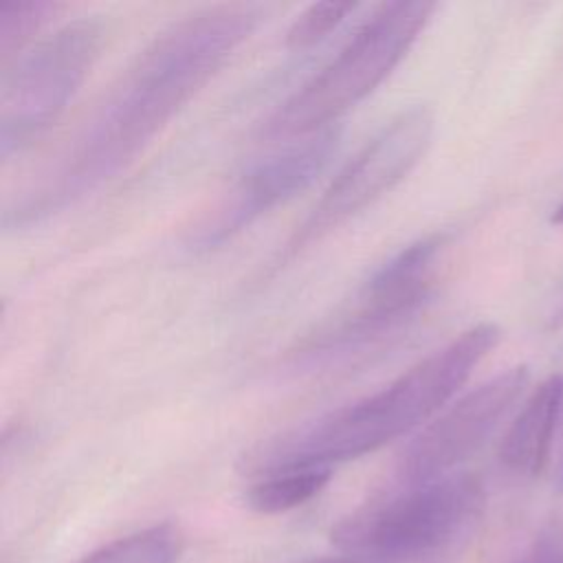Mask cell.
<instances>
[{
	"label": "cell",
	"instance_id": "6da1fadb",
	"mask_svg": "<svg viewBox=\"0 0 563 563\" xmlns=\"http://www.w3.org/2000/svg\"><path fill=\"white\" fill-rule=\"evenodd\" d=\"M257 4H213L165 26L128 66L55 167L4 209L7 231L40 224L121 174L260 26Z\"/></svg>",
	"mask_w": 563,
	"mask_h": 563
},
{
	"label": "cell",
	"instance_id": "7a4b0ae2",
	"mask_svg": "<svg viewBox=\"0 0 563 563\" xmlns=\"http://www.w3.org/2000/svg\"><path fill=\"white\" fill-rule=\"evenodd\" d=\"M499 336L495 323L471 325L378 391L262 442L244 457L246 471L260 477L299 466L332 468L420 429L462 389Z\"/></svg>",
	"mask_w": 563,
	"mask_h": 563
},
{
	"label": "cell",
	"instance_id": "3957f363",
	"mask_svg": "<svg viewBox=\"0 0 563 563\" xmlns=\"http://www.w3.org/2000/svg\"><path fill=\"white\" fill-rule=\"evenodd\" d=\"M484 510L482 482L471 473L398 486L345 515L332 543L376 563H405L433 554H460Z\"/></svg>",
	"mask_w": 563,
	"mask_h": 563
},
{
	"label": "cell",
	"instance_id": "277c9868",
	"mask_svg": "<svg viewBox=\"0 0 563 563\" xmlns=\"http://www.w3.org/2000/svg\"><path fill=\"white\" fill-rule=\"evenodd\" d=\"M435 7V2L380 4L321 70L268 114L260 134L290 139L332 128L402 62Z\"/></svg>",
	"mask_w": 563,
	"mask_h": 563
},
{
	"label": "cell",
	"instance_id": "5b68a950",
	"mask_svg": "<svg viewBox=\"0 0 563 563\" xmlns=\"http://www.w3.org/2000/svg\"><path fill=\"white\" fill-rule=\"evenodd\" d=\"M103 44L97 18L73 20L4 66L0 86V156L31 147L66 110Z\"/></svg>",
	"mask_w": 563,
	"mask_h": 563
},
{
	"label": "cell",
	"instance_id": "8992f818",
	"mask_svg": "<svg viewBox=\"0 0 563 563\" xmlns=\"http://www.w3.org/2000/svg\"><path fill=\"white\" fill-rule=\"evenodd\" d=\"M444 235L420 238L385 260L363 284L352 310L328 323L297 350L301 365H328L361 354L405 328L424 308Z\"/></svg>",
	"mask_w": 563,
	"mask_h": 563
},
{
	"label": "cell",
	"instance_id": "52a82bcc",
	"mask_svg": "<svg viewBox=\"0 0 563 563\" xmlns=\"http://www.w3.org/2000/svg\"><path fill=\"white\" fill-rule=\"evenodd\" d=\"M433 128V112L424 103L409 106L391 117L330 180L321 198L286 242L284 260H292L306 246L391 191L424 156Z\"/></svg>",
	"mask_w": 563,
	"mask_h": 563
},
{
	"label": "cell",
	"instance_id": "ba28073f",
	"mask_svg": "<svg viewBox=\"0 0 563 563\" xmlns=\"http://www.w3.org/2000/svg\"><path fill=\"white\" fill-rule=\"evenodd\" d=\"M528 367H510L473 387L427 422L396 460L398 486L429 484L455 473L495 433L528 385Z\"/></svg>",
	"mask_w": 563,
	"mask_h": 563
},
{
	"label": "cell",
	"instance_id": "9c48e42d",
	"mask_svg": "<svg viewBox=\"0 0 563 563\" xmlns=\"http://www.w3.org/2000/svg\"><path fill=\"white\" fill-rule=\"evenodd\" d=\"M336 145L339 128L332 125L251 165L213 211L198 222L187 246L196 253L213 251L240 235L262 216L310 187L330 163Z\"/></svg>",
	"mask_w": 563,
	"mask_h": 563
},
{
	"label": "cell",
	"instance_id": "30bf717a",
	"mask_svg": "<svg viewBox=\"0 0 563 563\" xmlns=\"http://www.w3.org/2000/svg\"><path fill=\"white\" fill-rule=\"evenodd\" d=\"M561 409L563 376L554 374L539 383L510 422L499 446V462L517 475H539L548 462Z\"/></svg>",
	"mask_w": 563,
	"mask_h": 563
},
{
	"label": "cell",
	"instance_id": "8fae6325",
	"mask_svg": "<svg viewBox=\"0 0 563 563\" xmlns=\"http://www.w3.org/2000/svg\"><path fill=\"white\" fill-rule=\"evenodd\" d=\"M332 477V468L299 466L260 475L246 490V504L260 515H279L317 497Z\"/></svg>",
	"mask_w": 563,
	"mask_h": 563
},
{
	"label": "cell",
	"instance_id": "7c38bea8",
	"mask_svg": "<svg viewBox=\"0 0 563 563\" xmlns=\"http://www.w3.org/2000/svg\"><path fill=\"white\" fill-rule=\"evenodd\" d=\"M183 534L178 526L163 521L119 537L84 556L79 563H178Z\"/></svg>",
	"mask_w": 563,
	"mask_h": 563
},
{
	"label": "cell",
	"instance_id": "4fadbf2b",
	"mask_svg": "<svg viewBox=\"0 0 563 563\" xmlns=\"http://www.w3.org/2000/svg\"><path fill=\"white\" fill-rule=\"evenodd\" d=\"M59 2L20 0L0 4V59L2 68L18 59V53L57 13Z\"/></svg>",
	"mask_w": 563,
	"mask_h": 563
},
{
	"label": "cell",
	"instance_id": "5bb4252c",
	"mask_svg": "<svg viewBox=\"0 0 563 563\" xmlns=\"http://www.w3.org/2000/svg\"><path fill=\"white\" fill-rule=\"evenodd\" d=\"M356 9L354 2H317L306 7L290 24L286 33V46L292 51L310 48L334 31L347 13Z\"/></svg>",
	"mask_w": 563,
	"mask_h": 563
},
{
	"label": "cell",
	"instance_id": "9a60e30c",
	"mask_svg": "<svg viewBox=\"0 0 563 563\" xmlns=\"http://www.w3.org/2000/svg\"><path fill=\"white\" fill-rule=\"evenodd\" d=\"M510 563H563V521H554L539 530Z\"/></svg>",
	"mask_w": 563,
	"mask_h": 563
},
{
	"label": "cell",
	"instance_id": "2e32d148",
	"mask_svg": "<svg viewBox=\"0 0 563 563\" xmlns=\"http://www.w3.org/2000/svg\"><path fill=\"white\" fill-rule=\"evenodd\" d=\"M306 563H376V561H369V559H363V556H354V554H334V556H319V559H310Z\"/></svg>",
	"mask_w": 563,
	"mask_h": 563
},
{
	"label": "cell",
	"instance_id": "e0dca14e",
	"mask_svg": "<svg viewBox=\"0 0 563 563\" xmlns=\"http://www.w3.org/2000/svg\"><path fill=\"white\" fill-rule=\"evenodd\" d=\"M460 554H433V556H422V559H413V561H405V563H453Z\"/></svg>",
	"mask_w": 563,
	"mask_h": 563
},
{
	"label": "cell",
	"instance_id": "ac0fdd59",
	"mask_svg": "<svg viewBox=\"0 0 563 563\" xmlns=\"http://www.w3.org/2000/svg\"><path fill=\"white\" fill-rule=\"evenodd\" d=\"M552 222H554V224H563V202L554 209V213H552Z\"/></svg>",
	"mask_w": 563,
	"mask_h": 563
},
{
	"label": "cell",
	"instance_id": "d6986e66",
	"mask_svg": "<svg viewBox=\"0 0 563 563\" xmlns=\"http://www.w3.org/2000/svg\"><path fill=\"white\" fill-rule=\"evenodd\" d=\"M561 484H563V471H561Z\"/></svg>",
	"mask_w": 563,
	"mask_h": 563
}]
</instances>
